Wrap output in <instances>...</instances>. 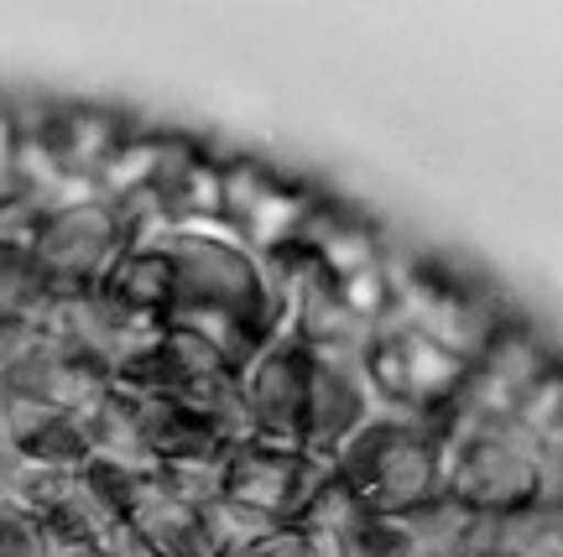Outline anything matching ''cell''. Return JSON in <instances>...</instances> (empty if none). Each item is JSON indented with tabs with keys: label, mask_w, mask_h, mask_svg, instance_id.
Masks as SVG:
<instances>
[{
	"label": "cell",
	"mask_w": 563,
	"mask_h": 557,
	"mask_svg": "<svg viewBox=\"0 0 563 557\" xmlns=\"http://www.w3.org/2000/svg\"><path fill=\"white\" fill-rule=\"evenodd\" d=\"M391 313H402L412 328H422L464 365H475L506 323L522 319L481 271L422 250L391 256Z\"/></svg>",
	"instance_id": "cell-1"
},
{
	"label": "cell",
	"mask_w": 563,
	"mask_h": 557,
	"mask_svg": "<svg viewBox=\"0 0 563 557\" xmlns=\"http://www.w3.org/2000/svg\"><path fill=\"white\" fill-rule=\"evenodd\" d=\"M334 475L371 516L402 521L443 495V433L433 422L376 417L334 454Z\"/></svg>",
	"instance_id": "cell-2"
},
{
	"label": "cell",
	"mask_w": 563,
	"mask_h": 557,
	"mask_svg": "<svg viewBox=\"0 0 563 557\" xmlns=\"http://www.w3.org/2000/svg\"><path fill=\"white\" fill-rule=\"evenodd\" d=\"M361 370L371 406L382 417H407V422H433L439 427L454 401L470 386V365L460 355H449L443 344L412 328L402 313H386L371 323V338L361 344Z\"/></svg>",
	"instance_id": "cell-3"
},
{
	"label": "cell",
	"mask_w": 563,
	"mask_h": 557,
	"mask_svg": "<svg viewBox=\"0 0 563 557\" xmlns=\"http://www.w3.org/2000/svg\"><path fill=\"white\" fill-rule=\"evenodd\" d=\"M443 500L464 516H517L538 505V448L511 422H443Z\"/></svg>",
	"instance_id": "cell-4"
},
{
	"label": "cell",
	"mask_w": 563,
	"mask_h": 557,
	"mask_svg": "<svg viewBox=\"0 0 563 557\" xmlns=\"http://www.w3.org/2000/svg\"><path fill=\"white\" fill-rule=\"evenodd\" d=\"M131 245H136V230L125 224L121 209L104 203L95 188H74L37 214L26 250L47 292H95Z\"/></svg>",
	"instance_id": "cell-5"
},
{
	"label": "cell",
	"mask_w": 563,
	"mask_h": 557,
	"mask_svg": "<svg viewBox=\"0 0 563 557\" xmlns=\"http://www.w3.org/2000/svg\"><path fill=\"white\" fill-rule=\"evenodd\" d=\"M319 199L323 188H313L308 178H292L262 157H245V152L220 157V230L230 239H241L251 256L272 260L282 250H292Z\"/></svg>",
	"instance_id": "cell-6"
},
{
	"label": "cell",
	"mask_w": 563,
	"mask_h": 557,
	"mask_svg": "<svg viewBox=\"0 0 563 557\" xmlns=\"http://www.w3.org/2000/svg\"><path fill=\"white\" fill-rule=\"evenodd\" d=\"M329 475H334V464L308 454V448L241 438L220 458V500L245 511V516L266 521V526H292Z\"/></svg>",
	"instance_id": "cell-7"
},
{
	"label": "cell",
	"mask_w": 563,
	"mask_h": 557,
	"mask_svg": "<svg viewBox=\"0 0 563 557\" xmlns=\"http://www.w3.org/2000/svg\"><path fill=\"white\" fill-rule=\"evenodd\" d=\"M21 131L42 146V157L58 167L63 182H84L95 188L100 172L115 161L125 141L141 125L115 104H89V100H47L37 110H21Z\"/></svg>",
	"instance_id": "cell-8"
},
{
	"label": "cell",
	"mask_w": 563,
	"mask_h": 557,
	"mask_svg": "<svg viewBox=\"0 0 563 557\" xmlns=\"http://www.w3.org/2000/svg\"><path fill=\"white\" fill-rule=\"evenodd\" d=\"M308 386H313V349L282 328L262 355L245 359L235 376L241 391V417L245 438L282 443V448H302V417H308Z\"/></svg>",
	"instance_id": "cell-9"
},
{
	"label": "cell",
	"mask_w": 563,
	"mask_h": 557,
	"mask_svg": "<svg viewBox=\"0 0 563 557\" xmlns=\"http://www.w3.org/2000/svg\"><path fill=\"white\" fill-rule=\"evenodd\" d=\"M125 532L141 557H224L209 505L183 500L162 469H146L125 500Z\"/></svg>",
	"instance_id": "cell-10"
},
{
	"label": "cell",
	"mask_w": 563,
	"mask_h": 557,
	"mask_svg": "<svg viewBox=\"0 0 563 557\" xmlns=\"http://www.w3.org/2000/svg\"><path fill=\"white\" fill-rule=\"evenodd\" d=\"M313 271H323L329 281H355L365 271H386L391 266V239H386L382 220H371L361 203L350 199H334V193H323L313 203V214L302 224L298 245H292Z\"/></svg>",
	"instance_id": "cell-11"
},
{
	"label": "cell",
	"mask_w": 563,
	"mask_h": 557,
	"mask_svg": "<svg viewBox=\"0 0 563 557\" xmlns=\"http://www.w3.org/2000/svg\"><path fill=\"white\" fill-rule=\"evenodd\" d=\"M376 417L355 359H319L313 355V386H308V417H302V448L334 464L344 443Z\"/></svg>",
	"instance_id": "cell-12"
},
{
	"label": "cell",
	"mask_w": 563,
	"mask_h": 557,
	"mask_svg": "<svg viewBox=\"0 0 563 557\" xmlns=\"http://www.w3.org/2000/svg\"><path fill=\"white\" fill-rule=\"evenodd\" d=\"M0 386H5L11 397L32 401V406H47V412H63V417H84V412L100 406V397L115 386V380L104 376L100 365H89V359L68 355L58 344H47L42 355L21 359L11 370H0Z\"/></svg>",
	"instance_id": "cell-13"
},
{
	"label": "cell",
	"mask_w": 563,
	"mask_h": 557,
	"mask_svg": "<svg viewBox=\"0 0 563 557\" xmlns=\"http://www.w3.org/2000/svg\"><path fill=\"white\" fill-rule=\"evenodd\" d=\"M136 397V391H131ZM141 417V443L152 469H183V464H220L230 438L220 433V422H209L199 406L173 397H136Z\"/></svg>",
	"instance_id": "cell-14"
},
{
	"label": "cell",
	"mask_w": 563,
	"mask_h": 557,
	"mask_svg": "<svg viewBox=\"0 0 563 557\" xmlns=\"http://www.w3.org/2000/svg\"><path fill=\"white\" fill-rule=\"evenodd\" d=\"M100 292L115 302L121 313H131V319H141V323L167 319V313H173V266H167L157 239H136V245L115 260V271L100 281Z\"/></svg>",
	"instance_id": "cell-15"
},
{
	"label": "cell",
	"mask_w": 563,
	"mask_h": 557,
	"mask_svg": "<svg viewBox=\"0 0 563 557\" xmlns=\"http://www.w3.org/2000/svg\"><path fill=\"white\" fill-rule=\"evenodd\" d=\"M506 422H511L532 448H553V443H563V355L527 386L522 397H517V406H511V417Z\"/></svg>",
	"instance_id": "cell-16"
},
{
	"label": "cell",
	"mask_w": 563,
	"mask_h": 557,
	"mask_svg": "<svg viewBox=\"0 0 563 557\" xmlns=\"http://www.w3.org/2000/svg\"><path fill=\"white\" fill-rule=\"evenodd\" d=\"M365 516H371V511H365L361 500L350 495V484H344L340 475H329V479L319 484V495L302 505V516L292 521V526H298L302 537L319 542L323 553H334V547H340V542L350 537V532H355Z\"/></svg>",
	"instance_id": "cell-17"
},
{
	"label": "cell",
	"mask_w": 563,
	"mask_h": 557,
	"mask_svg": "<svg viewBox=\"0 0 563 557\" xmlns=\"http://www.w3.org/2000/svg\"><path fill=\"white\" fill-rule=\"evenodd\" d=\"M42 302H47V281L37 277L32 250H26V245H11V239H0V319L37 313Z\"/></svg>",
	"instance_id": "cell-18"
},
{
	"label": "cell",
	"mask_w": 563,
	"mask_h": 557,
	"mask_svg": "<svg viewBox=\"0 0 563 557\" xmlns=\"http://www.w3.org/2000/svg\"><path fill=\"white\" fill-rule=\"evenodd\" d=\"M329 557H418V542H412V532H407V521L365 516Z\"/></svg>",
	"instance_id": "cell-19"
},
{
	"label": "cell",
	"mask_w": 563,
	"mask_h": 557,
	"mask_svg": "<svg viewBox=\"0 0 563 557\" xmlns=\"http://www.w3.org/2000/svg\"><path fill=\"white\" fill-rule=\"evenodd\" d=\"M0 557H47V526L21 505L0 511Z\"/></svg>",
	"instance_id": "cell-20"
},
{
	"label": "cell",
	"mask_w": 563,
	"mask_h": 557,
	"mask_svg": "<svg viewBox=\"0 0 563 557\" xmlns=\"http://www.w3.org/2000/svg\"><path fill=\"white\" fill-rule=\"evenodd\" d=\"M230 557H329L313 537H302L298 526H272L266 537L245 542V547H235Z\"/></svg>",
	"instance_id": "cell-21"
},
{
	"label": "cell",
	"mask_w": 563,
	"mask_h": 557,
	"mask_svg": "<svg viewBox=\"0 0 563 557\" xmlns=\"http://www.w3.org/2000/svg\"><path fill=\"white\" fill-rule=\"evenodd\" d=\"M16 152H21V104L0 100V203L11 199V182H16Z\"/></svg>",
	"instance_id": "cell-22"
},
{
	"label": "cell",
	"mask_w": 563,
	"mask_h": 557,
	"mask_svg": "<svg viewBox=\"0 0 563 557\" xmlns=\"http://www.w3.org/2000/svg\"><path fill=\"white\" fill-rule=\"evenodd\" d=\"M538 505L543 511H563V443L538 448Z\"/></svg>",
	"instance_id": "cell-23"
},
{
	"label": "cell",
	"mask_w": 563,
	"mask_h": 557,
	"mask_svg": "<svg viewBox=\"0 0 563 557\" xmlns=\"http://www.w3.org/2000/svg\"><path fill=\"white\" fill-rule=\"evenodd\" d=\"M47 557H110L100 542H74V537H53L47 532Z\"/></svg>",
	"instance_id": "cell-24"
},
{
	"label": "cell",
	"mask_w": 563,
	"mask_h": 557,
	"mask_svg": "<svg viewBox=\"0 0 563 557\" xmlns=\"http://www.w3.org/2000/svg\"><path fill=\"white\" fill-rule=\"evenodd\" d=\"M16 505V458L0 454V511Z\"/></svg>",
	"instance_id": "cell-25"
},
{
	"label": "cell",
	"mask_w": 563,
	"mask_h": 557,
	"mask_svg": "<svg viewBox=\"0 0 563 557\" xmlns=\"http://www.w3.org/2000/svg\"><path fill=\"white\" fill-rule=\"evenodd\" d=\"M470 557H511V553H506V547H496V542H490V547H481V553H470Z\"/></svg>",
	"instance_id": "cell-26"
}]
</instances>
